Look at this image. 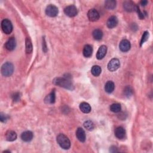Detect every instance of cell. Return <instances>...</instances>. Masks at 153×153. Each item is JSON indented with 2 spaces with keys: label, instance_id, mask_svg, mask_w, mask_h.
<instances>
[{
  "label": "cell",
  "instance_id": "obj_22",
  "mask_svg": "<svg viewBox=\"0 0 153 153\" xmlns=\"http://www.w3.org/2000/svg\"><path fill=\"white\" fill-rule=\"evenodd\" d=\"M93 37L96 40H100L103 37V32L101 29H96L93 31Z\"/></svg>",
  "mask_w": 153,
  "mask_h": 153
},
{
  "label": "cell",
  "instance_id": "obj_28",
  "mask_svg": "<svg viewBox=\"0 0 153 153\" xmlns=\"http://www.w3.org/2000/svg\"><path fill=\"white\" fill-rule=\"evenodd\" d=\"M148 38H149V32H148V31H145V32L144 33L143 35L142 38H141L140 45L141 46L145 41H147L148 40Z\"/></svg>",
  "mask_w": 153,
  "mask_h": 153
},
{
  "label": "cell",
  "instance_id": "obj_10",
  "mask_svg": "<svg viewBox=\"0 0 153 153\" xmlns=\"http://www.w3.org/2000/svg\"><path fill=\"white\" fill-rule=\"evenodd\" d=\"M76 136L77 138L81 143H84L86 140V133L83 129L78 127L76 131Z\"/></svg>",
  "mask_w": 153,
  "mask_h": 153
},
{
  "label": "cell",
  "instance_id": "obj_13",
  "mask_svg": "<svg viewBox=\"0 0 153 153\" xmlns=\"http://www.w3.org/2000/svg\"><path fill=\"white\" fill-rule=\"evenodd\" d=\"M114 133L115 136L119 139H122L125 138L126 131L123 127H118L116 128Z\"/></svg>",
  "mask_w": 153,
  "mask_h": 153
},
{
  "label": "cell",
  "instance_id": "obj_32",
  "mask_svg": "<svg viewBox=\"0 0 153 153\" xmlns=\"http://www.w3.org/2000/svg\"><path fill=\"white\" fill-rule=\"evenodd\" d=\"M43 50L45 53L48 50V49H47V45H46V43L45 41V39H43Z\"/></svg>",
  "mask_w": 153,
  "mask_h": 153
},
{
  "label": "cell",
  "instance_id": "obj_12",
  "mask_svg": "<svg viewBox=\"0 0 153 153\" xmlns=\"http://www.w3.org/2000/svg\"><path fill=\"white\" fill-rule=\"evenodd\" d=\"M107 48L106 45H101L99 49L98 50L97 54H96V57L98 60L102 59L105 57V56L107 54Z\"/></svg>",
  "mask_w": 153,
  "mask_h": 153
},
{
  "label": "cell",
  "instance_id": "obj_8",
  "mask_svg": "<svg viewBox=\"0 0 153 153\" xmlns=\"http://www.w3.org/2000/svg\"><path fill=\"white\" fill-rule=\"evenodd\" d=\"M89 19L92 22H96L99 19V13L96 9H91L87 13Z\"/></svg>",
  "mask_w": 153,
  "mask_h": 153
},
{
  "label": "cell",
  "instance_id": "obj_24",
  "mask_svg": "<svg viewBox=\"0 0 153 153\" xmlns=\"http://www.w3.org/2000/svg\"><path fill=\"white\" fill-rule=\"evenodd\" d=\"M101 72H102L101 68L98 65H95L92 68L91 73L95 77L99 76L101 74Z\"/></svg>",
  "mask_w": 153,
  "mask_h": 153
},
{
  "label": "cell",
  "instance_id": "obj_16",
  "mask_svg": "<svg viewBox=\"0 0 153 153\" xmlns=\"http://www.w3.org/2000/svg\"><path fill=\"white\" fill-rule=\"evenodd\" d=\"M55 90L54 89L52 90V92L47 96L44 99V101L46 103H49V104H52L55 102L56 100V95H55Z\"/></svg>",
  "mask_w": 153,
  "mask_h": 153
},
{
  "label": "cell",
  "instance_id": "obj_19",
  "mask_svg": "<svg viewBox=\"0 0 153 153\" xmlns=\"http://www.w3.org/2000/svg\"><path fill=\"white\" fill-rule=\"evenodd\" d=\"M80 109L83 113H89L91 111V107L90 105L86 102H82L80 105Z\"/></svg>",
  "mask_w": 153,
  "mask_h": 153
},
{
  "label": "cell",
  "instance_id": "obj_20",
  "mask_svg": "<svg viewBox=\"0 0 153 153\" xmlns=\"http://www.w3.org/2000/svg\"><path fill=\"white\" fill-rule=\"evenodd\" d=\"M83 55L86 57H90L93 53V48L90 45H86L83 49Z\"/></svg>",
  "mask_w": 153,
  "mask_h": 153
},
{
  "label": "cell",
  "instance_id": "obj_26",
  "mask_svg": "<svg viewBox=\"0 0 153 153\" xmlns=\"http://www.w3.org/2000/svg\"><path fill=\"white\" fill-rule=\"evenodd\" d=\"M26 52L27 53H31L32 52V44L29 38H27L26 41Z\"/></svg>",
  "mask_w": 153,
  "mask_h": 153
},
{
  "label": "cell",
  "instance_id": "obj_31",
  "mask_svg": "<svg viewBox=\"0 0 153 153\" xmlns=\"http://www.w3.org/2000/svg\"><path fill=\"white\" fill-rule=\"evenodd\" d=\"M12 98L15 102L19 101L20 100V94L19 93H15L12 96Z\"/></svg>",
  "mask_w": 153,
  "mask_h": 153
},
{
  "label": "cell",
  "instance_id": "obj_3",
  "mask_svg": "<svg viewBox=\"0 0 153 153\" xmlns=\"http://www.w3.org/2000/svg\"><path fill=\"white\" fill-rule=\"evenodd\" d=\"M1 74L4 77H10L13 74L14 71V66L10 62L4 64L1 67Z\"/></svg>",
  "mask_w": 153,
  "mask_h": 153
},
{
  "label": "cell",
  "instance_id": "obj_9",
  "mask_svg": "<svg viewBox=\"0 0 153 153\" xmlns=\"http://www.w3.org/2000/svg\"><path fill=\"white\" fill-rule=\"evenodd\" d=\"M131 43L127 40H123L119 45V48L123 52H127L131 49Z\"/></svg>",
  "mask_w": 153,
  "mask_h": 153
},
{
  "label": "cell",
  "instance_id": "obj_2",
  "mask_svg": "<svg viewBox=\"0 0 153 153\" xmlns=\"http://www.w3.org/2000/svg\"><path fill=\"white\" fill-rule=\"evenodd\" d=\"M56 140L57 144L64 150H68L71 147L70 140L65 135L61 133L57 136Z\"/></svg>",
  "mask_w": 153,
  "mask_h": 153
},
{
  "label": "cell",
  "instance_id": "obj_1",
  "mask_svg": "<svg viewBox=\"0 0 153 153\" xmlns=\"http://www.w3.org/2000/svg\"><path fill=\"white\" fill-rule=\"evenodd\" d=\"M53 83L57 86L64 87L65 89L73 90L74 89L73 82L71 80L69 77H58L53 80Z\"/></svg>",
  "mask_w": 153,
  "mask_h": 153
},
{
  "label": "cell",
  "instance_id": "obj_18",
  "mask_svg": "<svg viewBox=\"0 0 153 153\" xmlns=\"http://www.w3.org/2000/svg\"><path fill=\"white\" fill-rule=\"evenodd\" d=\"M6 138L7 140L12 142L17 139V134L13 131H8L6 133Z\"/></svg>",
  "mask_w": 153,
  "mask_h": 153
},
{
  "label": "cell",
  "instance_id": "obj_5",
  "mask_svg": "<svg viewBox=\"0 0 153 153\" xmlns=\"http://www.w3.org/2000/svg\"><path fill=\"white\" fill-rule=\"evenodd\" d=\"M59 13L58 8L52 4H50L46 7L45 14L49 17H56Z\"/></svg>",
  "mask_w": 153,
  "mask_h": 153
},
{
  "label": "cell",
  "instance_id": "obj_7",
  "mask_svg": "<svg viewBox=\"0 0 153 153\" xmlns=\"http://www.w3.org/2000/svg\"><path fill=\"white\" fill-rule=\"evenodd\" d=\"M64 12L66 16L71 17H73L77 15L78 10L75 6L71 5L66 7L64 9Z\"/></svg>",
  "mask_w": 153,
  "mask_h": 153
},
{
  "label": "cell",
  "instance_id": "obj_15",
  "mask_svg": "<svg viewBox=\"0 0 153 153\" xmlns=\"http://www.w3.org/2000/svg\"><path fill=\"white\" fill-rule=\"evenodd\" d=\"M136 6L133 3L132 1H126L123 4V7L124 10L129 12H131V11H135Z\"/></svg>",
  "mask_w": 153,
  "mask_h": 153
},
{
  "label": "cell",
  "instance_id": "obj_14",
  "mask_svg": "<svg viewBox=\"0 0 153 153\" xmlns=\"http://www.w3.org/2000/svg\"><path fill=\"white\" fill-rule=\"evenodd\" d=\"M117 24H118V19H117L115 16H114L110 17L107 22V25L110 29L115 28L117 25Z\"/></svg>",
  "mask_w": 153,
  "mask_h": 153
},
{
  "label": "cell",
  "instance_id": "obj_25",
  "mask_svg": "<svg viewBox=\"0 0 153 153\" xmlns=\"http://www.w3.org/2000/svg\"><path fill=\"white\" fill-rule=\"evenodd\" d=\"M122 109V107L120 103H113L111 105L110 107V110L115 113H117V112H119L121 111Z\"/></svg>",
  "mask_w": 153,
  "mask_h": 153
},
{
  "label": "cell",
  "instance_id": "obj_27",
  "mask_svg": "<svg viewBox=\"0 0 153 153\" xmlns=\"http://www.w3.org/2000/svg\"><path fill=\"white\" fill-rule=\"evenodd\" d=\"M84 127L85 129H86L87 131H92L94 129V124L93 122L90 120H87L84 123Z\"/></svg>",
  "mask_w": 153,
  "mask_h": 153
},
{
  "label": "cell",
  "instance_id": "obj_6",
  "mask_svg": "<svg viewBox=\"0 0 153 153\" xmlns=\"http://www.w3.org/2000/svg\"><path fill=\"white\" fill-rule=\"evenodd\" d=\"M120 66V61L117 58H114L111 59L108 64V69L110 71L113 72L117 70Z\"/></svg>",
  "mask_w": 153,
  "mask_h": 153
},
{
  "label": "cell",
  "instance_id": "obj_11",
  "mask_svg": "<svg viewBox=\"0 0 153 153\" xmlns=\"http://www.w3.org/2000/svg\"><path fill=\"white\" fill-rule=\"evenodd\" d=\"M16 40L14 37H11L10 38L8 41L6 43V48L9 51H12L13 50L16 48Z\"/></svg>",
  "mask_w": 153,
  "mask_h": 153
},
{
  "label": "cell",
  "instance_id": "obj_4",
  "mask_svg": "<svg viewBox=\"0 0 153 153\" xmlns=\"http://www.w3.org/2000/svg\"><path fill=\"white\" fill-rule=\"evenodd\" d=\"M1 28L6 34H10L13 31L12 23L7 19H4L1 22Z\"/></svg>",
  "mask_w": 153,
  "mask_h": 153
},
{
  "label": "cell",
  "instance_id": "obj_21",
  "mask_svg": "<svg viewBox=\"0 0 153 153\" xmlns=\"http://www.w3.org/2000/svg\"><path fill=\"white\" fill-rule=\"evenodd\" d=\"M115 89V85L112 81H108L107 82L105 86V90L108 93H111Z\"/></svg>",
  "mask_w": 153,
  "mask_h": 153
},
{
  "label": "cell",
  "instance_id": "obj_17",
  "mask_svg": "<svg viewBox=\"0 0 153 153\" xmlns=\"http://www.w3.org/2000/svg\"><path fill=\"white\" fill-rule=\"evenodd\" d=\"M33 138V133L31 131H26L23 132L21 135V139L25 141V142L28 143Z\"/></svg>",
  "mask_w": 153,
  "mask_h": 153
},
{
  "label": "cell",
  "instance_id": "obj_34",
  "mask_svg": "<svg viewBox=\"0 0 153 153\" xmlns=\"http://www.w3.org/2000/svg\"><path fill=\"white\" fill-rule=\"evenodd\" d=\"M148 3V1H145V0H144V1H140V5L143 6H145Z\"/></svg>",
  "mask_w": 153,
  "mask_h": 153
},
{
  "label": "cell",
  "instance_id": "obj_23",
  "mask_svg": "<svg viewBox=\"0 0 153 153\" xmlns=\"http://www.w3.org/2000/svg\"><path fill=\"white\" fill-rule=\"evenodd\" d=\"M116 1L114 0H107L105 2V7L108 10H113L116 7Z\"/></svg>",
  "mask_w": 153,
  "mask_h": 153
},
{
  "label": "cell",
  "instance_id": "obj_29",
  "mask_svg": "<svg viewBox=\"0 0 153 153\" xmlns=\"http://www.w3.org/2000/svg\"><path fill=\"white\" fill-rule=\"evenodd\" d=\"M132 89L130 86H127L124 90V93L127 97H130L132 95Z\"/></svg>",
  "mask_w": 153,
  "mask_h": 153
},
{
  "label": "cell",
  "instance_id": "obj_33",
  "mask_svg": "<svg viewBox=\"0 0 153 153\" xmlns=\"http://www.w3.org/2000/svg\"><path fill=\"white\" fill-rule=\"evenodd\" d=\"M110 152H118V150H117V148L115 147H111L110 150Z\"/></svg>",
  "mask_w": 153,
  "mask_h": 153
},
{
  "label": "cell",
  "instance_id": "obj_30",
  "mask_svg": "<svg viewBox=\"0 0 153 153\" xmlns=\"http://www.w3.org/2000/svg\"><path fill=\"white\" fill-rule=\"evenodd\" d=\"M8 119V117L7 115H6L4 114L1 113L0 114V120H1V122H6Z\"/></svg>",
  "mask_w": 153,
  "mask_h": 153
}]
</instances>
